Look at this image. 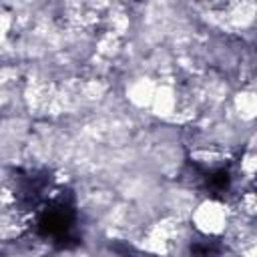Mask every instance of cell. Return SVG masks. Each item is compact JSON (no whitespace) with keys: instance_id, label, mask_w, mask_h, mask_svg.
<instances>
[{"instance_id":"1","label":"cell","mask_w":257,"mask_h":257,"mask_svg":"<svg viewBox=\"0 0 257 257\" xmlns=\"http://www.w3.org/2000/svg\"><path fill=\"white\" fill-rule=\"evenodd\" d=\"M34 231L52 243L66 245L76 239V209L62 191H48L34 207Z\"/></svg>"}]
</instances>
